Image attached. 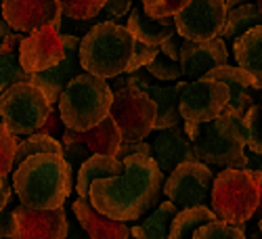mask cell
I'll list each match as a JSON object with an SVG mask.
<instances>
[{"label":"cell","mask_w":262,"mask_h":239,"mask_svg":"<svg viewBox=\"0 0 262 239\" xmlns=\"http://www.w3.org/2000/svg\"><path fill=\"white\" fill-rule=\"evenodd\" d=\"M164 175L156 160L145 154L124 158L122 175L97 179L89 189L95 210L114 221L130 223L151 212L162 198Z\"/></svg>","instance_id":"obj_1"},{"label":"cell","mask_w":262,"mask_h":239,"mask_svg":"<svg viewBox=\"0 0 262 239\" xmlns=\"http://www.w3.org/2000/svg\"><path fill=\"white\" fill-rule=\"evenodd\" d=\"M13 189L32 210H53L65 204L74 189L70 166L59 154H36L13 170Z\"/></svg>","instance_id":"obj_2"},{"label":"cell","mask_w":262,"mask_h":239,"mask_svg":"<svg viewBox=\"0 0 262 239\" xmlns=\"http://www.w3.org/2000/svg\"><path fill=\"white\" fill-rule=\"evenodd\" d=\"M135 38L126 26L114 21L95 24L80 40L78 61L82 72H89L99 78H116L126 72L133 57Z\"/></svg>","instance_id":"obj_3"},{"label":"cell","mask_w":262,"mask_h":239,"mask_svg":"<svg viewBox=\"0 0 262 239\" xmlns=\"http://www.w3.org/2000/svg\"><path fill=\"white\" fill-rule=\"evenodd\" d=\"M112 99L114 91L105 82V78L80 72L63 89L57 101V110L65 128L82 133V130L97 126L105 116H109Z\"/></svg>","instance_id":"obj_4"},{"label":"cell","mask_w":262,"mask_h":239,"mask_svg":"<svg viewBox=\"0 0 262 239\" xmlns=\"http://www.w3.org/2000/svg\"><path fill=\"white\" fill-rule=\"evenodd\" d=\"M193 154L214 168H239L246 170V137L242 118L223 112L210 122L198 124V137L193 139Z\"/></svg>","instance_id":"obj_5"},{"label":"cell","mask_w":262,"mask_h":239,"mask_svg":"<svg viewBox=\"0 0 262 239\" xmlns=\"http://www.w3.org/2000/svg\"><path fill=\"white\" fill-rule=\"evenodd\" d=\"M262 183L250 170L239 168H225L214 177L212 183V210L216 219L233 223V225H246L258 206Z\"/></svg>","instance_id":"obj_6"},{"label":"cell","mask_w":262,"mask_h":239,"mask_svg":"<svg viewBox=\"0 0 262 239\" xmlns=\"http://www.w3.org/2000/svg\"><path fill=\"white\" fill-rule=\"evenodd\" d=\"M51 103L30 80L15 82L0 93V122L13 135L28 137L45 124Z\"/></svg>","instance_id":"obj_7"},{"label":"cell","mask_w":262,"mask_h":239,"mask_svg":"<svg viewBox=\"0 0 262 239\" xmlns=\"http://www.w3.org/2000/svg\"><path fill=\"white\" fill-rule=\"evenodd\" d=\"M109 116L118 124L122 141H143L154 133L156 103L139 86H122L114 91Z\"/></svg>","instance_id":"obj_8"},{"label":"cell","mask_w":262,"mask_h":239,"mask_svg":"<svg viewBox=\"0 0 262 239\" xmlns=\"http://www.w3.org/2000/svg\"><path fill=\"white\" fill-rule=\"evenodd\" d=\"M179 114L183 122L204 124L214 120L225 112L229 103V89L227 84L210 80L206 76L191 80V82H179Z\"/></svg>","instance_id":"obj_9"},{"label":"cell","mask_w":262,"mask_h":239,"mask_svg":"<svg viewBox=\"0 0 262 239\" xmlns=\"http://www.w3.org/2000/svg\"><path fill=\"white\" fill-rule=\"evenodd\" d=\"M212 183H214V172L208 164L200 160L183 162L168 175L162 193L168 198V202L183 210L206 204L212 191Z\"/></svg>","instance_id":"obj_10"},{"label":"cell","mask_w":262,"mask_h":239,"mask_svg":"<svg viewBox=\"0 0 262 239\" xmlns=\"http://www.w3.org/2000/svg\"><path fill=\"white\" fill-rule=\"evenodd\" d=\"M225 0H189L174 15V28H177V34L185 40L204 42L221 36L225 28Z\"/></svg>","instance_id":"obj_11"},{"label":"cell","mask_w":262,"mask_h":239,"mask_svg":"<svg viewBox=\"0 0 262 239\" xmlns=\"http://www.w3.org/2000/svg\"><path fill=\"white\" fill-rule=\"evenodd\" d=\"M65 55L61 32L53 26L32 30L19 45V65L28 74L45 72L57 65Z\"/></svg>","instance_id":"obj_12"},{"label":"cell","mask_w":262,"mask_h":239,"mask_svg":"<svg viewBox=\"0 0 262 239\" xmlns=\"http://www.w3.org/2000/svg\"><path fill=\"white\" fill-rule=\"evenodd\" d=\"M0 11L13 32L28 34L45 26L61 30L63 13L57 0H3Z\"/></svg>","instance_id":"obj_13"},{"label":"cell","mask_w":262,"mask_h":239,"mask_svg":"<svg viewBox=\"0 0 262 239\" xmlns=\"http://www.w3.org/2000/svg\"><path fill=\"white\" fill-rule=\"evenodd\" d=\"M15 231L11 239H65L68 212L63 206L53 210H32L24 204L13 208Z\"/></svg>","instance_id":"obj_14"},{"label":"cell","mask_w":262,"mask_h":239,"mask_svg":"<svg viewBox=\"0 0 262 239\" xmlns=\"http://www.w3.org/2000/svg\"><path fill=\"white\" fill-rule=\"evenodd\" d=\"M63 47H65V55L63 59L53 65V68L45 70V72H36V74H30V82L34 86L45 93L47 101L51 105H57L63 89L68 86V82L78 76L82 72V65L78 61V47H80V36H74V34H63Z\"/></svg>","instance_id":"obj_15"},{"label":"cell","mask_w":262,"mask_h":239,"mask_svg":"<svg viewBox=\"0 0 262 239\" xmlns=\"http://www.w3.org/2000/svg\"><path fill=\"white\" fill-rule=\"evenodd\" d=\"M225 63H229V51L221 36L212 40H204V42L183 38L179 65H181V74L185 78L198 80L206 72L218 68V65H225Z\"/></svg>","instance_id":"obj_16"},{"label":"cell","mask_w":262,"mask_h":239,"mask_svg":"<svg viewBox=\"0 0 262 239\" xmlns=\"http://www.w3.org/2000/svg\"><path fill=\"white\" fill-rule=\"evenodd\" d=\"M151 158L156 160L164 177H168L179 164L195 160L193 145L181 124L158 130L154 143H151Z\"/></svg>","instance_id":"obj_17"},{"label":"cell","mask_w":262,"mask_h":239,"mask_svg":"<svg viewBox=\"0 0 262 239\" xmlns=\"http://www.w3.org/2000/svg\"><path fill=\"white\" fill-rule=\"evenodd\" d=\"M204 76L210 78V80H218V82L227 84V89H229V103H227L225 110L231 112L233 116L244 118V114L256 103L254 95H252L254 78L246 70L239 68V65H237V68H233V65L225 63V65H218V68L206 72Z\"/></svg>","instance_id":"obj_18"},{"label":"cell","mask_w":262,"mask_h":239,"mask_svg":"<svg viewBox=\"0 0 262 239\" xmlns=\"http://www.w3.org/2000/svg\"><path fill=\"white\" fill-rule=\"evenodd\" d=\"M72 212L91 239H130V227L95 210L89 198H78L72 204Z\"/></svg>","instance_id":"obj_19"},{"label":"cell","mask_w":262,"mask_h":239,"mask_svg":"<svg viewBox=\"0 0 262 239\" xmlns=\"http://www.w3.org/2000/svg\"><path fill=\"white\" fill-rule=\"evenodd\" d=\"M63 143H82L91 149V154H103V156H116V151L122 143V135L120 128L114 122L112 116H105L97 126L89 128V130H72L65 128L63 130Z\"/></svg>","instance_id":"obj_20"},{"label":"cell","mask_w":262,"mask_h":239,"mask_svg":"<svg viewBox=\"0 0 262 239\" xmlns=\"http://www.w3.org/2000/svg\"><path fill=\"white\" fill-rule=\"evenodd\" d=\"M126 28L137 42H143V45H149V47H160L168 36L177 32V28H174V17L154 19L143 11L141 5H133Z\"/></svg>","instance_id":"obj_21"},{"label":"cell","mask_w":262,"mask_h":239,"mask_svg":"<svg viewBox=\"0 0 262 239\" xmlns=\"http://www.w3.org/2000/svg\"><path fill=\"white\" fill-rule=\"evenodd\" d=\"M235 61L254 78V91L262 89V24L239 34L233 42Z\"/></svg>","instance_id":"obj_22"},{"label":"cell","mask_w":262,"mask_h":239,"mask_svg":"<svg viewBox=\"0 0 262 239\" xmlns=\"http://www.w3.org/2000/svg\"><path fill=\"white\" fill-rule=\"evenodd\" d=\"M124 160H118L116 156H103V154H91L86 158L76 175V191L80 198H89V189L97 179L116 177L122 175Z\"/></svg>","instance_id":"obj_23"},{"label":"cell","mask_w":262,"mask_h":239,"mask_svg":"<svg viewBox=\"0 0 262 239\" xmlns=\"http://www.w3.org/2000/svg\"><path fill=\"white\" fill-rule=\"evenodd\" d=\"M139 89H143L156 103V124L154 130H164L170 126L181 124L179 114V89L174 86H158L154 82H145Z\"/></svg>","instance_id":"obj_24"},{"label":"cell","mask_w":262,"mask_h":239,"mask_svg":"<svg viewBox=\"0 0 262 239\" xmlns=\"http://www.w3.org/2000/svg\"><path fill=\"white\" fill-rule=\"evenodd\" d=\"M26 34L11 32L0 42V93L15 82L30 80V74L19 65V45Z\"/></svg>","instance_id":"obj_25"},{"label":"cell","mask_w":262,"mask_h":239,"mask_svg":"<svg viewBox=\"0 0 262 239\" xmlns=\"http://www.w3.org/2000/svg\"><path fill=\"white\" fill-rule=\"evenodd\" d=\"M210 221H216V214L206 204L183 208L174 214V219L170 223V231H168V239H191L195 231Z\"/></svg>","instance_id":"obj_26"},{"label":"cell","mask_w":262,"mask_h":239,"mask_svg":"<svg viewBox=\"0 0 262 239\" xmlns=\"http://www.w3.org/2000/svg\"><path fill=\"white\" fill-rule=\"evenodd\" d=\"M177 212H179V208L172 202H164V204L156 206V212H151L143 225H137L130 229V235L135 239H168L170 223Z\"/></svg>","instance_id":"obj_27"},{"label":"cell","mask_w":262,"mask_h":239,"mask_svg":"<svg viewBox=\"0 0 262 239\" xmlns=\"http://www.w3.org/2000/svg\"><path fill=\"white\" fill-rule=\"evenodd\" d=\"M262 24V15L258 11V7L254 3H242L233 9L227 11V19H225V28L221 32L223 40H235L239 34H244L246 30L260 26Z\"/></svg>","instance_id":"obj_28"},{"label":"cell","mask_w":262,"mask_h":239,"mask_svg":"<svg viewBox=\"0 0 262 239\" xmlns=\"http://www.w3.org/2000/svg\"><path fill=\"white\" fill-rule=\"evenodd\" d=\"M36 154H59L63 156V143L59 139H53L49 135H42V133H32L28 135V139H24L17 145L15 151V160H13V168L17 164H21L26 158L36 156Z\"/></svg>","instance_id":"obj_29"},{"label":"cell","mask_w":262,"mask_h":239,"mask_svg":"<svg viewBox=\"0 0 262 239\" xmlns=\"http://www.w3.org/2000/svg\"><path fill=\"white\" fill-rule=\"evenodd\" d=\"M244 225H233L227 221H210L193 233L191 239H248Z\"/></svg>","instance_id":"obj_30"},{"label":"cell","mask_w":262,"mask_h":239,"mask_svg":"<svg viewBox=\"0 0 262 239\" xmlns=\"http://www.w3.org/2000/svg\"><path fill=\"white\" fill-rule=\"evenodd\" d=\"M244 126V137H246V147L254 154H262V107L252 105L250 110L242 118Z\"/></svg>","instance_id":"obj_31"},{"label":"cell","mask_w":262,"mask_h":239,"mask_svg":"<svg viewBox=\"0 0 262 239\" xmlns=\"http://www.w3.org/2000/svg\"><path fill=\"white\" fill-rule=\"evenodd\" d=\"M57 3L61 7V13L68 19L89 21L101 13L105 0H57Z\"/></svg>","instance_id":"obj_32"},{"label":"cell","mask_w":262,"mask_h":239,"mask_svg":"<svg viewBox=\"0 0 262 239\" xmlns=\"http://www.w3.org/2000/svg\"><path fill=\"white\" fill-rule=\"evenodd\" d=\"M145 70L149 76H154V80H160V82H174L183 76L179 61H172L162 53H158L154 59H151L145 65Z\"/></svg>","instance_id":"obj_33"},{"label":"cell","mask_w":262,"mask_h":239,"mask_svg":"<svg viewBox=\"0 0 262 239\" xmlns=\"http://www.w3.org/2000/svg\"><path fill=\"white\" fill-rule=\"evenodd\" d=\"M21 143L19 135H13L5 128V124L0 122V177L11 175L13 170V160H15V151L17 145Z\"/></svg>","instance_id":"obj_34"},{"label":"cell","mask_w":262,"mask_h":239,"mask_svg":"<svg viewBox=\"0 0 262 239\" xmlns=\"http://www.w3.org/2000/svg\"><path fill=\"white\" fill-rule=\"evenodd\" d=\"M189 0H141L143 11L154 17V19H162V17H174Z\"/></svg>","instance_id":"obj_35"},{"label":"cell","mask_w":262,"mask_h":239,"mask_svg":"<svg viewBox=\"0 0 262 239\" xmlns=\"http://www.w3.org/2000/svg\"><path fill=\"white\" fill-rule=\"evenodd\" d=\"M91 156V149L82 145V143H63V158L70 166V177L76 181V175H78V168L80 164Z\"/></svg>","instance_id":"obj_36"},{"label":"cell","mask_w":262,"mask_h":239,"mask_svg":"<svg viewBox=\"0 0 262 239\" xmlns=\"http://www.w3.org/2000/svg\"><path fill=\"white\" fill-rule=\"evenodd\" d=\"M160 53V47H149V45H143V42H137L135 40V47H133V57H130V63L126 72H137L141 68H145V65L154 59L156 55Z\"/></svg>","instance_id":"obj_37"},{"label":"cell","mask_w":262,"mask_h":239,"mask_svg":"<svg viewBox=\"0 0 262 239\" xmlns=\"http://www.w3.org/2000/svg\"><path fill=\"white\" fill-rule=\"evenodd\" d=\"M63 130H65V124H63V120H61V116H59V110L53 105L51 112H49V116H47V120H45V124L38 128V133L49 135V137H53V139H61V137H63Z\"/></svg>","instance_id":"obj_38"},{"label":"cell","mask_w":262,"mask_h":239,"mask_svg":"<svg viewBox=\"0 0 262 239\" xmlns=\"http://www.w3.org/2000/svg\"><path fill=\"white\" fill-rule=\"evenodd\" d=\"M135 154H145V156H151V143H147L145 139L143 141H122L118 151H116V158L118 160H124L128 156H135Z\"/></svg>","instance_id":"obj_39"},{"label":"cell","mask_w":262,"mask_h":239,"mask_svg":"<svg viewBox=\"0 0 262 239\" xmlns=\"http://www.w3.org/2000/svg\"><path fill=\"white\" fill-rule=\"evenodd\" d=\"M133 5H135V0H105L101 13L109 19H120L130 13Z\"/></svg>","instance_id":"obj_40"},{"label":"cell","mask_w":262,"mask_h":239,"mask_svg":"<svg viewBox=\"0 0 262 239\" xmlns=\"http://www.w3.org/2000/svg\"><path fill=\"white\" fill-rule=\"evenodd\" d=\"M15 231V212L11 202L0 210V239H11Z\"/></svg>","instance_id":"obj_41"},{"label":"cell","mask_w":262,"mask_h":239,"mask_svg":"<svg viewBox=\"0 0 262 239\" xmlns=\"http://www.w3.org/2000/svg\"><path fill=\"white\" fill-rule=\"evenodd\" d=\"M181 45H183V38L174 32L172 36H168L162 45H160V53L162 55H166L168 59H172V61H179V57H181Z\"/></svg>","instance_id":"obj_42"},{"label":"cell","mask_w":262,"mask_h":239,"mask_svg":"<svg viewBox=\"0 0 262 239\" xmlns=\"http://www.w3.org/2000/svg\"><path fill=\"white\" fill-rule=\"evenodd\" d=\"M246 170L254 172L258 181L262 183V154H254V151H246Z\"/></svg>","instance_id":"obj_43"},{"label":"cell","mask_w":262,"mask_h":239,"mask_svg":"<svg viewBox=\"0 0 262 239\" xmlns=\"http://www.w3.org/2000/svg\"><path fill=\"white\" fill-rule=\"evenodd\" d=\"M11 202V183H9V175L0 177V210Z\"/></svg>","instance_id":"obj_44"},{"label":"cell","mask_w":262,"mask_h":239,"mask_svg":"<svg viewBox=\"0 0 262 239\" xmlns=\"http://www.w3.org/2000/svg\"><path fill=\"white\" fill-rule=\"evenodd\" d=\"M65 239H91L86 235V231L80 227V223H74L68 219V233H65Z\"/></svg>","instance_id":"obj_45"},{"label":"cell","mask_w":262,"mask_h":239,"mask_svg":"<svg viewBox=\"0 0 262 239\" xmlns=\"http://www.w3.org/2000/svg\"><path fill=\"white\" fill-rule=\"evenodd\" d=\"M11 32H13V30H11V26L7 24L5 19H0V42H3V38H5V36H9Z\"/></svg>","instance_id":"obj_46"},{"label":"cell","mask_w":262,"mask_h":239,"mask_svg":"<svg viewBox=\"0 0 262 239\" xmlns=\"http://www.w3.org/2000/svg\"><path fill=\"white\" fill-rule=\"evenodd\" d=\"M254 216H262V187H260V195H258V206H256V212H254Z\"/></svg>","instance_id":"obj_47"},{"label":"cell","mask_w":262,"mask_h":239,"mask_svg":"<svg viewBox=\"0 0 262 239\" xmlns=\"http://www.w3.org/2000/svg\"><path fill=\"white\" fill-rule=\"evenodd\" d=\"M242 3H248V0H225V5H227V11L237 7V5H242Z\"/></svg>","instance_id":"obj_48"},{"label":"cell","mask_w":262,"mask_h":239,"mask_svg":"<svg viewBox=\"0 0 262 239\" xmlns=\"http://www.w3.org/2000/svg\"><path fill=\"white\" fill-rule=\"evenodd\" d=\"M256 7H258V11H260V15H262V0H256Z\"/></svg>","instance_id":"obj_49"},{"label":"cell","mask_w":262,"mask_h":239,"mask_svg":"<svg viewBox=\"0 0 262 239\" xmlns=\"http://www.w3.org/2000/svg\"><path fill=\"white\" fill-rule=\"evenodd\" d=\"M258 231H260V235H262V216L258 219Z\"/></svg>","instance_id":"obj_50"},{"label":"cell","mask_w":262,"mask_h":239,"mask_svg":"<svg viewBox=\"0 0 262 239\" xmlns=\"http://www.w3.org/2000/svg\"><path fill=\"white\" fill-rule=\"evenodd\" d=\"M0 5H3V0H0Z\"/></svg>","instance_id":"obj_51"},{"label":"cell","mask_w":262,"mask_h":239,"mask_svg":"<svg viewBox=\"0 0 262 239\" xmlns=\"http://www.w3.org/2000/svg\"><path fill=\"white\" fill-rule=\"evenodd\" d=\"M260 107H262V105H260Z\"/></svg>","instance_id":"obj_52"}]
</instances>
